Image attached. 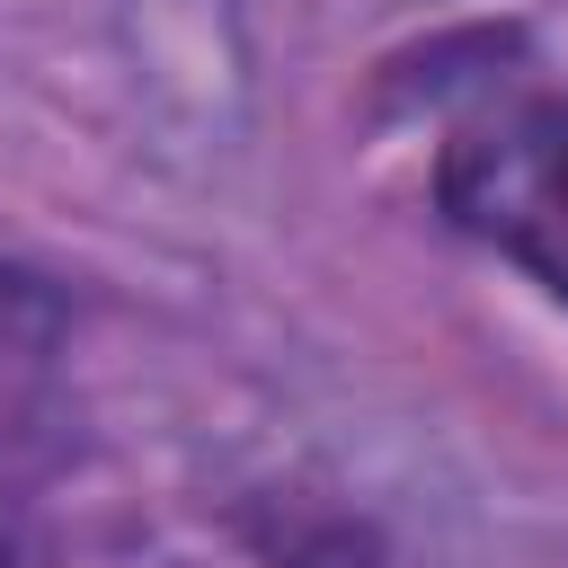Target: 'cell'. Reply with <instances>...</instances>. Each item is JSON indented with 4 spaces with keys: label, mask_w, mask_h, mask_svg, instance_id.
Returning a JSON list of instances; mask_svg holds the SVG:
<instances>
[{
    "label": "cell",
    "mask_w": 568,
    "mask_h": 568,
    "mask_svg": "<svg viewBox=\"0 0 568 568\" xmlns=\"http://www.w3.org/2000/svg\"><path fill=\"white\" fill-rule=\"evenodd\" d=\"M18 302H27V284H9V275H0V355H9V311H18Z\"/></svg>",
    "instance_id": "obj_2"
},
{
    "label": "cell",
    "mask_w": 568,
    "mask_h": 568,
    "mask_svg": "<svg viewBox=\"0 0 568 568\" xmlns=\"http://www.w3.org/2000/svg\"><path fill=\"white\" fill-rule=\"evenodd\" d=\"M444 213L568 302V98H506L453 133Z\"/></svg>",
    "instance_id": "obj_1"
}]
</instances>
